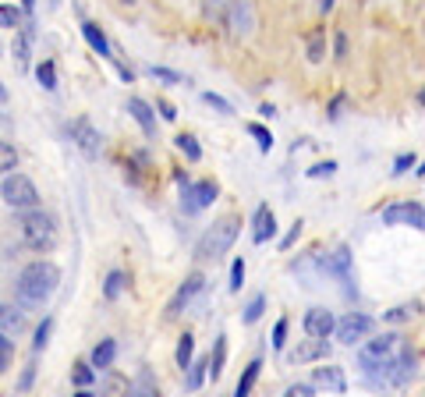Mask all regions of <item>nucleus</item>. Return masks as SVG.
Segmentation results:
<instances>
[{"instance_id": "obj_1", "label": "nucleus", "mask_w": 425, "mask_h": 397, "mask_svg": "<svg viewBox=\"0 0 425 397\" xmlns=\"http://www.w3.org/2000/svg\"><path fill=\"white\" fill-rule=\"evenodd\" d=\"M60 284V269L47 259H36L29 263L25 269H21V277H18V298L21 302H32V305H42Z\"/></svg>"}, {"instance_id": "obj_2", "label": "nucleus", "mask_w": 425, "mask_h": 397, "mask_svg": "<svg viewBox=\"0 0 425 397\" xmlns=\"http://www.w3.org/2000/svg\"><path fill=\"white\" fill-rule=\"evenodd\" d=\"M206 14L217 25H223L230 36H248L255 29V11L248 0H209Z\"/></svg>"}, {"instance_id": "obj_3", "label": "nucleus", "mask_w": 425, "mask_h": 397, "mask_svg": "<svg viewBox=\"0 0 425 397\" xmlns=\"http://www.w3.org/2000/svg\"><path fill=\"white\" fill-rule=\"evenodd\" d=\"M238 231H241V220H238V217H220V220L199 238L195 259H220V256H227L230 245L238 241Z\"/></svg>"}, {"instance_id": "obj_4", "label": "nucleus", "mask_w": 425, "mask_h": 397, "mask_svg": "<svg viewBox=\"0 0 425 397\" xmlns=\"http://www.w3.org/2000/svg\"><path fill=\"white\" fill-rule=\"evenodd\" d=\"M18 227H21V238H25V245L32 248V252H50V248H53V241H57L53 220H50L47 213H39V210L21 213Z\"/></svg>"}, {"instance_id": "obj_5", "label": "nucleus", "mask_w": 425, "mask_h": 397, "mask_svg": "<svg viewBox=\"0 0 425 397\" xmlns=\"http://www.w3.org/2000/svg\"><path fill=\"white\" fill-rule=\"evenodd\" d=\"M0 199H4L8 206H14V210H36V206H39L36 184L25 174H14V171L0 181Z\"/></svg>"}, {"instance_id": "obj_6", "label": "nucleus", "mask_w": 425, "mask_h": 397, "mask_svg": "<svg viewBox=\"0 0 425 397\" xmlns=\"http://www.w3.org/2000/svg\"><path fill=\"white\" fill-rule=\"evenodd\" d=\"M397 333H382V337H376V341H369L365 348L358 351V365L365 369V372H376L379 365H387L393 354H397Z\"/></svg>"}, {"instance_id": "obj_7", "label": "nucleus", "mask_w": 425, "mask_h": 397, "mask_svg": "<svg viewBox=\"0 0 425 397\" xmlns=\"http://www.w3.org/2000/svg\"><path fill=\"white\" fill-rule=\"evenodd\" d=\"M379 217H382V224H408V227L425 231V206H418V202H393Z\"/></svg>"}, {"instance_id": "obj_8", "label": "nucleus", "mask_w": 425, "mask_h": 397, "mask_svg": "<svg viewBox=\"0 0 425 397\" xmlns=\"http://www.w3.org/2000/svg\"><path fill=\"white\" fill-rule=\"evenodd\" d=\"M71 142L78 145V149L89 156V160H96L99 156V149H103V142H99V132L89 124V117H75L71 121Z\"/></svg>"}, {"instance_id": "obj_9", "label": "nucleus", "mask_w": 425, "mask_h": 397, "mask_svg": "<svg viewBox=\"0 0 425 397\" xmlns=\"http://www.w3.org/2000/svg\"><path fill=\"white\" fill-rule=\"evenodd\" d=\"M202 287H206V277H202V274H188V277H184V284H181V287L174 291V298L167 302V320L181 316V309H184V305H188L191 298H195Z\"/></svg>"}, {"instance_id": "obj_10", "label": "nucleus", "mask_w": 425, "mask_h": 397, "mask_svg": "<svg viewBox=\"0 0 425 397\" xmlns=\"http://www.w3.org/2000/svg\"><path fill=\"white\" fill-rule=\"evenodd\" d=\"M212 199H217V184L212 181H195V184H184V213H199L206 210V206H212Z\"/></svg>"}, {"instance_id": "obj_11", "label": "nucleus", "mask_w": 425, "mask_h": 397, "mask_svg": "<svg viewBox=\"0 0 425 397\" xmlns=\"http://www.w3.org/2000/svg\"><path fill=\"white\" fill-rule=\"evenodd\" d=\"M369 330H372V320L365 316V312H348V316L337 323V341L340 344H354V341L365 337Z\"/></svg>"}, {"instance_id": "obj_12", "label": "nucleus", "mask_w": 425, "mask_h": 397, "mask_svg": "<svg viewBox=\"0 0 425 397\" xmlns=\"http://www.w3.org/2000/svg\"><path fill=\"white\" fill-rule=\"evenodd\" d=\"M305 333H308V337H319V341H326L330 333H337L333 312L330 309H308L305 312Z\"/></svg>"}, {"instance_id": "obj_13", "label": "nucleus", "mask_w": 425, "mask_h": 397, "mask_svg": "<svg viewBox=\"0 0 425 397\" xmlns=\"http://www.w3.org/2000/svg\"><path fill=\"white\" fill-rule=\"evenodd\" d=\"M312 387H323L330 394H344L348 390V376L340 365H319L312 369Z\"/></svg>"}, {"instance_id": "obj_14", "label": "nucleus", "mask_w": 425, "mask_h": 397, "mask_svg": "<svg viewBox=\"0 0 425 397\" xmlns=\"http://www.w3.org/2000/svg\"><path fill=\"white\" fill-rule=\"evenodd\" d=\"M273 234H276V217H273L269 206H259V210H255V217H252V241L263 245V241H269Z\"/></svg>"}, {"instance_id": "obj_15", "label": "nucleus", "mask_w": 425, "mask_h": 397, "mask_svg": "<svg viewBox=\"0 0 425 397\" xmlns=\"http://www.w3.org/2000/svg\"><path fill=\"white\" fill-rule=\"evenodd\" d=\"M330 354V341H319V337H312L308 344H298L287 359L294 362V365H305V362H315V359H326Z\"/></svg>"}, {"instance_id": "obj_16", "label": "nucleus", "mask_w": 425, "mask_h": 397, "mask_svg": "<svg viewBox=\"0 0 425 397\" xmlns=\"http://www.w3.org/2000/svg\"><path fill=\"white\" fill-rule=\"evenodd\" d=\"M127 114H132L138 124H142V132L149 135V139H153L156 135V117H153V107H149V103L145 99H138V96H132V99H127Z\"/></svg>"}, {"instance_id": "obj_17", "label": "nucleus", "mask_w": 425, "mask_h": 397, "mask_svg": "<svg viewBox=\"0 0 425 397\" xmlns=\"http://www.w3.org/2000/svg\"><path fill=\"white\" fill-rule=\"evenodd\" d=\"M21 330H25V316H21V309L0 305V333H8V337H18Z\"/></svg>"}, {"instance_id": "obj_18", "label": "nucleus", "mask_w": 425, "mask_h": 397, "mask_svg": "<svg viewBox=\"0 0 425 397\" xmlns=\"http://www.w3.org/2000/svg\"><path fill=\"white\" fill-rule=\"evenodd\" d=\"M82 36H85V43H89L99 57H110V53H114L110 43H106V36H103V29H99L96 22H85V25H82Z\"/></svg>"}, {"instance_id": "obj_19", "label": "nucleus", "mask_w": 425, "mask_h": 397, "mask_svg": "<svg viewBox=\"0 0 425 397\" xmlns=\"http://www.w3.org/2000/svg\"><path fill=\"white\" fill-rule=\"evenodd\" d=\"M259 372H263V362H259V359L248 362V369L241 372L238 387H234V397H248V394H252V387H255V380H259Z\"/></svg>"}, {"instance_id": "obj_20", "label": "nucleus", "mask_w": 425, "mask_h": 397, "mask_svg": "<svg viewBox=\"0 0 425 397\" xmlns=\"http://www.w3.org/2000/svg\"><path fill=\"white\" fill-rule=\"evenodd\" d=\"M127 397H160L153 372H138V380H135L132 387H127Z\"/></svg>"}, {"instance_id": "obj_21", "label": "nucleus", "mask_w": 425, "mask_h": 397, "mask_svg": "<svg viewBox=\"0 0 425 397\" xmlns=\"http://www.w3.org/2000/svg\"><path fill=\"white\" fill-rule=\"evenodd\" d=\"M415 376V354L411 351H404L400 359H397V372H393V387H404Z\"/></svg>"}, {"instance_id": "obj_22", "label": "nucleus", "mask_w": 425, "mask_h": 397, "mask_svg": "<svg viewBox=\"0 0 425 397\" xmlns=\"http://www.w3.org/2000/svg\"><path fill=\"white\" fill-rule=\"evenodd\" d=\"M114 354H117V344H114V341H99L96 351H93V365H96V369H110Z\"/></svg>"}, {"instance_id": "obj_23", "label": "nucleus", "mask_w": 425, "mask_h": 397, "mask_svg": "<svg viewBox=\"0 0 425 397\" xmlns=\"http://www.w3.org/2000/svg\"><path fill=\"white\" fill-rule=\"evenodd\" d=\"M223 362H227V337L220 333V337H217V351H212V359H209V376H212V380H220Z\"/></svg>"}, {"instance_id": "obj_24", "label": "nucleus", "mask_w": 425, "mask_h": 397, "mask_svg": "<svg viewBox=\"0 0 425 397\" xmlns=\"http://www.w3.org/2000/svg\"><path fill=\"white\" fill-rule=\"evenodd\" d=\"M36 78H39V86L47 89V93H53L57 89V68H53V60H42V64L36 68Z\"/></svg>"}, {"instance_id": "obj_25", "label": "nucleus", "mask_w": 425, "mask_h": 397, "mask_svg": "<svg viewBox=\"0 0 425 397\" xmlns=\"http://www.w3.org/2000/svg\"><path fill=\"white\" fill-rule=\"evenodd\" d=\"M174 145H178V149H181L191 163H199V160H202V149H199L195 135H178V139H174Z\"/></svg>"}, {"instance_id": "obj_26", "label": "nucleus", "mask_w": 425, "mask_h": 397, "mask_svg": "<svg viewBox=\"0 0 425 397\" xmlns=\"http://www.w3.org/2000/svg\"><path fill=\"white\" fill-rule=\"evenodd\" d=\"M206 372H209V362H191L188 365V376H184V387L188 390H199L202 380H206Z\"/></svg>"}, {"instance_id": "obj_27", "label": "nucleus", "mask_w": 425, "mask_h": 397, "mask_svg": "<svg viewBox=\"0 0 425 397\" xmlns=\"http://www.w3.org/2000/svg\"><path fill=\"white\" fill-rule=\"evenodd\" d=\"M248 135H252L255 142H259V149H263V153H269V149H273V135H269V128H266V124L252 121V124H248Z\"/></svg>"}, {"instance_id": "obj_28", "label": "nucleus", "mask_w": 425, "mask_h": 397, "mask_svg": "<svg viewBox=\"0 0 425 397\" xmlns=\"http://www.w3.org/2000/svg\"><path fill=\"white\" fill-rule=\"evenodd\" d=\"M14 163H18L14 145H11V142H0V178H8V174L14 171Z\"/></svg>"}, {"instance_id": "obj_29", "label": "nucleus", "mask_w": 425, "mask_h": 397, "mask_svg": "<svg viewBox=\"0 0 425 397\" xmlns=\"http://www.w3.org/2000/svg\"><path fill=\"white\" fill-rule=\"evenodd\" d=\"M191 354H195V337H191V333H184V337L178 341V365H181V369L191 365Z\"/></svg>"}, {"instance_id": "obj_30", "label": "nucleus", "mask_w": 425, "mask_h": 397, "mask_svg": "<svg viewBox=\"0 0 425 397\" xmlns=\"http://www.w3.org/2000/svg\"><path fill=\"white\" fill-rule=\"evenodd\" d=\"M418 309H422L418 302H411V305H397V309H390V312H382V320H387V323H404V320H411Z\"/></svg>"}, {"instance_id": "obj_31", "label": "nucleus", "mask_w": 425, "mask_h": 397, "mask_svg": "<svg viewBox=\"0 0 425 397\" xmlns=\"http://www.w3.org/2000/svg\"><path fill=\"white\" fill-rule=\"evenodd\" d=\"M326 57V32L319 29V32H312V39H308V60H323Z\"/></svg>"}, {"instance_id": "obj_32", "label": "nucleus", "mask_w": 425, "mask_h": 397, "mask_svg": "<svg viewBox=\"0 0 425 397\" xmlns=\"http://www.w3.org/2000/svg\"><path fill=\"white\" fill-rule=\"evenodd\" d=\"M408 171H418V156H415V153H400V156L393 160V178H404Z\"/></svg>"}, {"instance_id": "obj_33", "label": "nucleus", "mask_w": 425, "mask_h": 397, "mask_svg": "<svg viewBox=\"0 0 425 397\" xmlns=\"http://www.w3.org/2000/svg\"><path fill=\"white\" fill-rule=\"evenodd\" d=\"M266 312V295H255L252 302H248V309H245V323L252 326V323H259V316Z\"/></svg>"}, {"instance_id": "obj_34", "label": "nucleus", "mask_w": 425, "mask_h": 397, "mask_svg": "<svg viewBox=\"0 0 425 397\" xmlns=\"http://www.w3.org/2000/svg\"><path fill=\"white\" fill-rule=\"evenodd\" d=\"M21 25V11L11 4H0V29H18Z\"/></svg>"}, {"instance_id": "obj_35", "label": "nucleus", "mask_w": 425, "mask_h": 397, "mask_svg": "<svg viewBox=\"0 0 425 397\" xmlns=\"http://www.w3.org/2000/svg\"><path fill=\"white\" fill-rule=\"evenodd\" d=\"M121 291H124V274H121V269H114V274L106 277V284H103V295L106 298H117Z\"/></svg>"}, {"instance_id": "obj_36", "label": "nucleus", "mask_w": 425, "mask_h": 397, "mask_svg": "<svg viewBox=\"0 0 425 397\" xmlns=\"http://www.w3.org/2000/svg\"><path fill=\"white\" fill-rule=\"evenodd\" d=\"M241 284H245V259H234V266H230V291H241Z\"/></svg>"}, {"instance_id": "obj_37", "label": "nucleus", "mask_w": 425, "mask_h": 397, "mask_svg": "<svg viewBox=\"0 0 425 397\" xmlns=\"http://www.w3.org/2000/svg\"><path fill=\"white\" fill-rule=\"evenodd\" d=\"M71 380H75L78 387H89V383L96 380V372H93L89 365H85V362H82V365H75V372H71Z\"/></svg>"}, {"instance_id": "obj_38", "label": "nucleus", "mask_w": 425, "mask_h": 397, "mask_svg": "<svg viewBox=\"0 0 425 397\" xmlns=\"http://www.w3.org/2000/svg\"><path fill=\"white\" fill-rule=\"evenodd\" d=\"M14 57H18V64H21V68L29 64V32H21V36H18V43H14Z\"/></svg>"}, {"instance_id": "obj_39", "label": "nucleus", "mask_w": 425, "mask_h": 397, "mask_svg": "<svg viewBox=\"0 0 425 397\" xmlns=\"http://www.w3.org/2000/svg\"><path fill=\"white\" fill-rule=\"evenodd\" d=\"M11 354H14V344H11V337H8V333H0V372L8 369Z\"/></svg>"}, {"instance_id": "obj_40", "label": "nucleus", "mask_w": 425, "mask_h": 397, "mask_svg": "<svg viewBox=\"0 0 425 397\" xmlns=\"http://www.w3.org/2000/svg\"><path fill=\"white\" fill-rule=\"evenodd\" d=\"M284 344H287V320H276V326H273V348L284 351Z\"/></svg>"}, {"instance_id": "obj_41", "label": "nucleus", "mask_w": 425, "mask_h": 397, "mask_svg": "<svg viewBox=\"0 0 425 397\" xmlns=\"http://www.w3.org/2000/svg\"><path fill=\"white\" fill-rule=\"evenodd\" d=\"M50 326H53L50 320H42V323L36 326V341H32V348H36V351H42V348H47V337H50Z\"/></svg>"}, {"instance_id": "obj_42", "label": "nucleus", "mask_w": 425, "mask_h": 397, "mask_svg": "<svg viewBox=\"0 0 425 397\" xmlns=\"http://www.w3.org/2000/svg\"><path fill=\"white\" fill-rule=\"evenodd\" d=\"M202 99H206V103H209V107H217V110H220V114H234V107H230V103H227V99H223V96H217V93H206V96H202Z\"/></svg>"}, {"instance_id": "obj_43", "label": "nucleus", "mask_w": 425, "mask_h": 397, "mask_svg": "<svg viewBox=\"0 0 425 397\" xmlns=\"http://www.w3.org/2000/svg\"><path fill=\"white\" fill-rule=\"evenodd\" d=\"M333 57H337V60H344V57H348V36H344V32H337V36H333Z\"/></svg>"}, {"instance_id": "obj_44", "label": "nucleus", "mask_w": 425, "mask_h": 397, "mask_svg": "<svg viewBox=\"0 0 425 397\" xmlns=\"http://www.w3.org/2000/svg\"><path fill=\"white\" fill-rule=\"evenodd\" d=\"M333 171H337V163H333V160H326V163H315L312 171H308V178H330Z\"/></svg>"}, {"instance_id": "obj_45", "label": "nucleus", "mask_w": 425, "mask_h": 397, "mask_svg": "<svg viewBox=\"0 0 425 397\" xmlns=\"http://www.w3.org/2000/svg\"><path fill=\"white\" fill-rule=\"evenodd\" d=\"M153 78H160V82H170V86H174V82H181V75H174L170 68H153Z\"/></svg>"}, {"instance_id": "obj_46", "label": "nucleus", "mask_w": 425, "mask_h": 397, "mask_svg": "<svg viewBox=\"0 0 425 397\" xmlns=\"http://www.w3.org/2000/svg\"><path fill=\"white\" fill-rule=\"evenodd\" d=\"M36 380V365H25V372H21V380H18V390H29Z\"/></svg>"}, {"instance_id": "obj_47", "label": "nucleus", "mask_w": 425, "mask_h": 397, "mask_svg": "<svg viewBox=\"0 0 425 397\" xmlns=\"http://www.w3.org/2000/svg\"><path fill=\"white\" fill-rule=\"evenodd\" d=\"M156 107H160V117H163V121H174V117H178V110H174V103H167V99H160V103H156Z\"/></svg>"}, {"instance_id": "obj_48", "label": "nucleus", "mask_w": 425, "mask_h": 397, "mask_svg": "<svg viewBox=\"0 0 425 397\" xmlns=\"http://www.w3.org/2000/svg\"><path fill=\"white\" fill-rule=\"evenodd\" d=\"M298 231H302V224H298V220H294V227H291V231H287V234L280 238V248H291V245L298 241Z\"/></svg>"}, {"instance_id": "obj_49", "label": "nucleus", "mask_w": 425, "mask_h": 397, "mask_svg": "<svg viewBox=\"0 0 425 397\" xmlns=\"http://www.w3.org/2000/svg\"><path fill=\"white\" fill-rule=\"evenodd\" d=\"M284 397H312V387H308V383H294Z\"/></svg>"}, {"instance_id": "obj_50", "label": "nucleus", "mask_w": 425, "mask_h": 397, "mask_svg": "<svg viewBox=\"0 0 425 397\" xmlns=\"http://www.w3.org/2000/svg\"><path fill=\"white\" fill-rule=\"evenodd\" d=\"M340 107H344V96H333L330 110H326V114H330V121H337V117H340Z\"/></svg>"}, {"instance_id": "obj_51", "label": "nucleus", "mask_w": 425, "mask_h": 397, "mask_svg": "<svg viewBox=\"0 0 425 397\" xmlns=\"http://www.w3.org/2000/svg\"><path fill=\"white\" fill-rule=\"evenodd\" d=\"M21 8H25V11H32V8H36V0H21Z\"/></svg>"}, {"instance_id": "obj_52", "label": "nucleus", "mask_w": 425, "mask_h": 397, "mask_svg": "<svg viewBox=\"0 0 425 397\" xmlns=\"http://www.w3.org/2000/svg\"><path fill=\"white\" fill-rule=\"evenodd\" d=\"M415 174H418V178H425V160L418 163V171H415Z\"/></svg>"}, {"instance_id": "obj_53", "label": "nucleus", "mask_w": 425, "mask_h": 397, "mask_svg": "<svg viewBox=\"0 0 425 397\" xmlns=\"http://www.w3.org/2000/svg\"><path fill=\"white\" fill-rule=\"evenodd\" d=\"M75 397H96V394H89V390H78Z\"/></svg>"}, {"instance_id": "obj_54", "label": "nucleus", "mask_w": 425, "mask_h": 397, "mask_svg": "<svg viewBox=\"0 0 425 397\" xmlns=\"http://www.w3.org/2000/svg\"><path fill=\"white\" fill-rule=\"evenodd\" d=\"M0 99H8V93H4V89H0Z\"/></svg>"}, {"instance_id": "obj_55", "label": "nucleus", "mask_w": 425, "mask_h": 397, "mask_svg": "<svg viewBox=\"0 0 425 397\" xmlns=\"http://www.w3.org/2000/svg\"><path fill=\"white\" fill-rule=\"evenodd\" d=\"M124 4H132V0H124Z\"/></svg>"}]
</instances>
